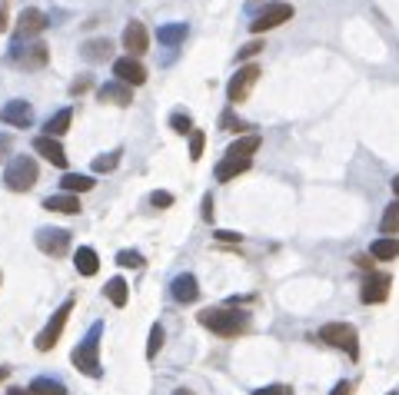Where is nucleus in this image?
<instances>
[{
    "instance_id": "obj_30",
    "label": "nucleus",
    "mask_w": 399,
    "mask_h": 395,
    "mask_svg": "<svg viewBox=\"0 0 399 395\" xmlns=\"http://www.w3.org/2000/svg\"><path fill=\"white\" fill-rule=\"evenodd\" d=\"M163 349V325L153 322L150 325V339H147V359H156V352Z\"/></svg>"
},
{
    "instance_id": "obj_9",
    "label": "nucleus",
    "mask_w": 399,
    "mask_h": 395,
    "mask_svg": "<svg viewBox=\"0 0 399 395\" xmlns=\"http://www.w3.org/2000/svg\"><path fill=\"white\" fill-rule=\"evenodd\" d=\"M389 286H393V279H389L386 273H373V276L362 279L360 299L366 302V306H380V302L389 299Z\"/></svg>"
},
{
    "instance_id": "obj_46",
    "label": "nucleus",
    "mask_w": 399,
    "mask_h": 395,
    "mask_svg": "<svg viewBox=\"0 0 399 395\" xmlns=\"http://www.w3.org/2000/svg\"><path fill=\"white\" fill-rule=\"evenodd\" d=\"M393 193H396V200H399V176L393 180Z\"/></svg>"
},
{
    "instance_id": "obj_49",
    "label": "nucleus",
    "mask_w": 399,
    "mask_h": 395,
    "mask_svg": "<svg viewBox=\"0 0 399 395\" xmlns=\"http://www.w3.org/2000/svg\"><path fill=\"white\" fill-rule=\"evenodd\" d=\"M389 395H399V392H389Z\"/></svg>"
},
{
    "instance_id": "obj_24",
    "label": "nucleus",
    "mask_w": 399,
    "mask_h": 395,
    "mask_svg": "<svg viewBox=\"0 0 399 395\" xmlns=\"http://www.w3.org/2000/svg\"><path fill=\"white\" fill-rule=\"evenodd\" d=\"M27 395H70L67 392V385L60 382V378H50V376H37L30 382V389Z\"/></svg>"
},
{
    "instance_id": "obj_33",
    "label": "nucleus",
    "mask_w": 399,
    "mask_h": 395,
    "mask_svg": "<svg viewBox=\"0 0 399 395\" xmlns=\"http://www.w3.org/2000/svg\"><path fill=\"white\" fill-rule=\"evenodd\" d=\"M116 263L123 266V269H140V266H143V256H140L136 249H120V253H116Z\"/></svg>"
},
{
    "instance_id": "obj_48",
    "label": "nucleus",
    "mask_w": 399,
    "mask_h": 395,
    "mask_svg": "<svg viewBox=\"0 0 399 395\" xmlns=\"http://www.w3.org/2000/svg\"><path fill=\"white\" fill-rule=\"evenodd\" d=\"M0 282H3V273H0Z\"/></svg>"
},
{
    "instance_id": "obj_29",
    "label": "nucleus",
    "mask_w": 399,
    "mask_h": 395,
    "mask_svg": "<svg viewBox=\"0 0 399 395\" xmlns=\"http://www.w3.org/2000/svg\"><path fill=\"white\" fill-rule=\"evenodd\" d=\"M380 229L386 233V236H393V233H399V200H396V203H389V206H386Z\"/></svg>"
},
{
    "instance_id": "obj_26",
    "label": "nucleus",
    "mask_w": 399,
    "mask_h": 395,
    "mask_svg": "<svg viewBox=\"0 0 399 395\" xmlns=\"http://www.w3.org/2000/svg\"><path fill=\"white\" fill-rule=\"evenodd\" d=\"M60 186H63V193H70V196H76V193H90V189H94V176H83V173H63Z\"/></svg>"
},
{
    "instance_id": "obj_27",
    "label": "nucleus",
    "mask_w": 399,
    "mask_h": 395,
    "mask_svg": "<svg viewBox=\"0 0 399 395\" xmlns=\"http://www.w3.org/2000/svg\"><path fill=\"white\" fill-rule=\"evenodd\" d=\"M70 120H74V110H70V107H63L60 113H54V116L47 120V127H43L47 133H43V136H54V140L63 136V133L70 130Z\"/></svg>"
},
{
    "instance_id": "obj_18",
    "label": "nucleus",
    "mask_w": 399,
    "mask_h": 395,
    "mask_svg": "<svg viewBox=\"0 0 399 395\" xmlns=\"http://www.w3.org/2000/svg\"><path fill=\"white\" fill-rule=\"evenodd\" d=\"M263 147V140L256 136V133H247V136H240L236 143H229L227 147V156H233V160H253V153Z\"/></svg>"
},
{
    "instance_id": "obj_3",
    "label": "nucleus",
    "mask_w": 399,
    "mask_h": 395,
    "mask_svg": "<svg viewBox=\"0 0 399 395\" xmlns=\"http://www.w3.org/2000/svg\"><path fill=\"white\" fill-rule=\"evenodd\" d=\"M320 342L346 352L349 359H360V332L349 322H326L323 329H320Z\"/></svg>"
},
{
    "instance_id": "obj_41",
    "label": "nucleus",
    "mask_w": 399,
    "mask_h": 395,
    "mask_svg": "<svg viewBox=\"0 0 399 395\" xmlns=\"http://www.w3.org/2000/svg\"><path fill=\"white\" fill-rule=\"evenodd\" d=\"M90 87H94V80H90V76H80V80H74V83H70V94H87V90H90Z\"/></svg>"
},
{
    "instance_id": "obj_10",
    "label": "nucleus",
    "mask_w": 399,
    "mask_h": 395,
    "mask_svg": "<svg viewBox=\"0 0 399 395\" xmlns=\"http://www.w3.org/2000/svg\"><path fill=\"white\" fill-rule=\"evenodd\" d=\"M114 76L127 87H143L147 83V67L136 56H120V60H114Z\"/></svg>"
},
{
    "instance_id": "obj_11",
    "label": "nucleus",
    "mask_w": 399,
    "mask_h": 395,
    "mask_svg": "<svg viewBox=\"0 0 399 395\" xmlns=\"http://www.w3.org/2000/svg\"><path fill=\"white\" fill-rule=\"evenodd\" d=\"M47 30V14L43 10H37V7H27V10H20L17 17V30H14V37L27 40V37H37V34H43Z\"/></svg>"
},
{
    "instance_id": "obj_45",
    "label": "nucleus",
    "mask_w": 399,
    "mask_h": 395,
    "mask_svg": "<svg viewBox=\"0 0 399 395\" xmlns=\"http://www.w3.org/2000/svg\"><path fill=\"white\" fill-rule=\"evenodd\" d=\"M7 376H10V369H3V365H0V382H3Z\"/></svg>"
},
{
    "instance_id": "obj_7",
    "label": "nucleus",
    "mask_w": 399,
    "mask_h": 395,
    "mask_svg": "<svg viewBox=\"0 0 399 395\" xmlns=\"http://www.w3.org/2000/svg\"><path fill=\"white\" fill-rule=\"evenodd\" d=\"M34 243L40 246V253H47V256H67V249H70V233L67 229H37V236H34Z\"/></svg>"
},
{
    "instance_id": "obj_37",
    "label": "nucleus",
    "mask_w": 399,
    "mask_h": 395,
    "mask_svg": "<svg viewBox=\"0 0 399 395\" xmlns=\"http://www.w3.org/2000/svg\"><path fill=\"white\" fill-rule=\"evenodd\" d=\"M260 50H266L260 40H253V43H247V47H240V54H236V60H253V56L260 54Z\"/></svg>"
},
{
    "instance_id": "obj_35",
    "label": "nucleus",
    "mask_w": 399,
    "mask_h": 395,
    "mask_svg": "<svg viewBox=\"0 0 399 395\" xmlns=\"http://www.w3.org/2000/svg\"><path fill=\"white\" fill-rule=\"evenodd\" d=\"M203 147H207V136H203L200 130H193L190 133V160H193V163L203 156Z\"/></svg>"
},
{
    "instance_id": "obj_12",
    "label": "nucleus",
    "mask_w": 399,
    "mask_h": 395,
    "mask_svg": "<svg viewBox=\"0 0 399 395\" xmlns=\"http://www.w3.org/2000/svg\"><path fill=\"white\" fill-rule=\"evenodd\" d=\"M47 56H50V47H47L43 40L30 43L27 50L14 47V63H17V67H23V70H40V67H47Z\"/></svg>"
},
{
    "instance_id": "obj_13",
    "label": "nucleus",
    "mask_w": 399,
    "mask_h": 395,
    "mask_svg": "<svg viewBox=\"0 0 399 395\" xmlns=\"http://www.w3.org/2000/svg\"><path fill=\"white\" fill-rule=\"evenodd\" d=\"M147 47H150L147 27H143L140 20H130V23L123 27V50L130 56H140V54H147Z\"/></svg>"
},
{
    "instance_id": "obj_47",
    "label": "nucleus",
    "mask_w": 399,
    "mask_h": 395,
    "mask_svg": "<svg viewBox=\"0 0 399 395\" xmlns=\"http://www.w3.org/2000/svg\"><path fill=\"white\" fill-rule=\"evenodd\" d=\"M10 395H27V392L23 389H10Z\"/></svg>"
},
{
    "instance_id": "obj_23",
    "label": "nucleus",
    "mask_w": 399,
    "mask_h": 395,
    "mask_svg": "<svg viewBox=\"0 0 399 395\" xmlns=\"http://www.w3.org/2000/svg\"><path fill=\"white\" fill-rule=\"evenodd\" d=\"M369 253H373V259H380V263L399 259V239L396 236H380L376 243L369 246Z\"/></svg>"
},
{
    "instance_id": "obj_2",
    "label": "nucleus",
    "mask_w": 399,
    "mask_h": 395,
    "mask_svg": "<svg viewBox=\"0 0 399 395\" xmlns=\"http://www.w3.org/2000/svg\"><path fill=\"white\" fill-rule=\"evenodd\" d=\"M100 336H103V322H94L90 332L76 342V349L70 352V362H74L76 372H83L87 378H100L103 369H100Z\"/></svg>"
},
{
    "instance_id": "obj_1",
    "label": "nucleus",
    "mask_w": 399,
    "mask_h": 395,
    "mask_svg": "<svg viewBox=\"0 0 399 395\" xmlns=\"http://www.w3.org/2000/svg\"><path fill=\"white\" fill-rule=\"evenodd\" d=\"M196 319H200L203 329H209V332H216V336H223V339H236L249 329V312L233 309V306H223V309H203Z\"/></svg>"
},
{
    "instance_id": "obj_42",
    "label": "nucleus",
    "mask_w": 399,
    "mask_h": 395,
    "mask_svg": "<svg viewBox=\"0 0 399 395\" xmlns=\"http://www.w3.org/2000/svg\"><path fill=\"white\" fill-rule=\"evenodd\" d=\"M213 216H216V206H213V193H207V196H203V220H207V223H213Z\"/></svg>"
},
{
    "instance_id": "obj_28",
    "label": "nucleus",
    "mask_w": 399,
    "mask_h": 395,
    "mask_svg": "<svg viewBox=\"0 0 399 395\" xmlns=\"http://www.w3.org/2000/svg\"><path fill=\"white\" fill-rule=\"evenodd\" d=\"M107 299L114 302L116 309H123L127 299H130V289H127V279L123 276H114V279L107 282Z\"/></svg>"
},
{
    "instance_id": "obj_36",
    "label": "nucleus",
    "mask_w": 399,
    "mask_h": 395,
    "mask_svg": "<svg viewBox=\"0 0 399 395\" xmlns=\"http://www.w3.org/2000/svg\"><path fill=\"white\" fill-rule=\"evenodd\" d=\"M150 206H156V209L173 206V196L170 193H163V189H156V193H150Z\"/></svg>"
},
{
    "instance_id": "obj_40",
    "label": "nucleus",
    "mask_w": 399,
    "mask_h": 395,
    "mask_svg": "<svg viewBox=\"0 0 399 395\" xmlns=\"http://www.w3.org/2000/svg\"><path fill=\"white\" fill-rule=\"evenodd\" d=\"M10 150H14V136H10V133H0V163L10 156Z\"/></svg>"
},
{
    "instance_id": "obj_19",
    "label": "nucleus",
    "mask_w": 399,
    "mask_h": 395,
    "mask_svg": "<svg viewBox=\"0 0 399 395\" xmlns=\"http://www.w3.org/2000/svg\"><path fill=\"white\" fill-rule=\"evenodd\" d=\"M80 54L87 56L90 63H103V60H110V54H114V43L107 37H94V40H87L83 47H80Z\"/></svg>"
},
{
    "instance_id": "obj_15",
    "label": "nucleus",
    "mask_w": 399,
    "mask_h": 395,
    "mask_svg": "<svg viewBox=\"0 0 399 395\" xmlns=\"http://www.w3.org/2000/svg\"><path fill=\"white\" fill-rule=\"evenodd\" d=\"M34 120V110L27 100H10L0 107V123H10V127H30Z\"/></svg>"
},
{
    "instance_id": "obj_25",
    "label": "nucleus",
    "mask_w": 399,
    "mask_h": 395,
    "mask_svg": "<svg viewBox=\"0 0 399 395\" xmlns=\"http://www.w3.org/2000/svg\"><path fill=\"white\" fill-rule=\"evenodd\" d=\"M190 34V27L187 23H167V27H160L156 30V40L163 43V47H176V43H183Z\"/></svg>"
},
{
    "instance_id": "obj_20",
    "label": "nucleus",
    "mask_w": 399,
    "mask_h": 395,
    "mask_svg": "<svg viewBox=\"0 0 399 395\" xmlns=\"http://www.w3.org/2000/svg\"><path fill=\"white\" fill-rule=\"evenodd\" d=\"M74 266L80 276H96L100 273V256H96V249H90V246H80L74 253Z\"/></svg>"
},
{
    "instance_id": "obj_43",
    "label": "nucleus",
    "mask_w": 399,
    "mask_h": 395,
    "mask_svg": "<svg viewBox=\"0 0 399 395\" xmlns=\"http://www.w3.org/2000/svg\"><path fill=\"white\" fill-rule=\"evenodd\" d=\"M329 395H353V385H349V382H336Z\"/></svg>"
},
{
    "instance_id": "obj_17",
    "label": "nucleus",
    "mask_w": 399,
    "mask_h": 395,
    "mask_svg": "<svg viewBox=\"0 0 399 395\" xmlns=\"http://www.w3.org/2000/svg\"><path fill=\"white\" fill-rule=\"evenodd\" d=\"M96 96L103 100V103H116V107H130L133 103V90L127 83H120V80H110V83H103Z\"/></svg>"
},
{
    "instance_id": "obj_5",
    "label": "nucleus",
    "mask_w": 399,
    "mask_h": 395,
    "mask_svg": "<svg viewBox=\"0 0 399 395\" xmlns=\"http://www.w3.org/2000/svg\"><path fill=\"white\" fill-rule=\"evenodd\" d=\"M70 312H74V299H67L63 306H60L57 312L50 316V322L40 329V336H37V352H50L54 345H57V339H60V332L67 329V319H70Z\"/></svg>"
},
{
    "instance_id": "obj_14",
    "label": "nucleus",
    "mask_w": 399,
    "mask_h": 395,
    "mask_svg": "<svg viewBox=\"0 0 399 395\" xmlns=\"http://www.w3.org/2000/svg\"><path fill=\"white\" fill-rule=\"evenodd\" d=\"M170 296L180 302V306H193V302L200 299V282H196V276H193V273H180V276L170 282Z\"/></svg>"
},
{
    "instance_id": "obj_32",
    "label": "nucleus",
    "mask_w": 399,
    "mask_h": 395,
    "mask_svg": "<svg viewBox=\"0 0 399 395\" xmlns=\"http://www.w3.org/2000/svg\"><path fill=\"white\" fill-rule=\"evenodd\" d=\"M116 163H120V150L103 153V156H96L94 160V173H114Z\"/></svg>"
},
{
    "instance_id": "obj_8",
    "label": "nucleus",
    "mask_w": 399,
    "mask_h": 395,
    "mask_svg": "<svg viewBox=\"0 0 399 395\" xmlns=\"http://www.w3.org/2000/svg\"><path fill=\"white\" fill-rule=\"evenodd\" d=\"M289 17H293V7H289V3H269L263 14H256V17H253L249 30H253V34H266V30H273V27L286 23Z\"/></svg>"
},
{
    "instance_id": "obj_31",
    "label": "nucleus",
    "mask_w": 399,
    "mask_h": 395,
    "mask_svg": "<svg viewBox=\"0 0 399 395\" xmlns=\"http://www.w3.org/2000/svg\"><path fill=\"white\" fill-rule=\"evenodd\" d=\"M220 130H227V133H243V130H249V123H243L240 116L233 110H227L223 116H220Z\"/></svg>"
},
{
    "instance_id": "obj_39",
    "label": "nucleus",
    "mask_w": 399,
    "mask_h": 395,
    "mask_svg": "<svg viewBox=\"0 0 399 395\" xmlns=\"http://www.w3.org/2000/svg\"><path fill=\"white\" fill-rule=\"evenodd\" d=\"M213 236H216V239H220V243H243V236H240V233H233V229H216V233H213Z\"/></svg>"
},
{
    "instance_id": "obj_4",
    "label": "nucleus",
    "mask_w": 399,
    "mask_h": 395,
    "mask_svg": "<svg viewBox=\"0 0 399 395\" xmlns=\"http://www.w3.org/2000/svg\"><path fill=\"white\" fill-rule=\"evenodd\" d=\"M40 169H37V160L34 156H14L7 169H3V183L10 193H27V189H34L37 183Z\"/></svg>"
},
{
    "instance_id": "obj_22",
    "label": "nucleus",
    "mask_w": 399,
    "mask_h": 395,
    "mask_svg": "<svg viewBox=\"0 0 399 395\" xmlns=\"http://www.w3.org/2000/svg\"><path fill=\"white\" fill-rule=\"evenodd\" d=\"M43 209L63 213V216H74V213H80V200L70 196V193H57V196H47V200H43Z\"/></svg>"
},
{
    "instance_id": "obj_38",
    "label": "nucleus",
    "mask_w": 399,
    "mask_h": 395,
    "mask_svg": "<svg viewBox=\"0 0 399 395\" xmlns=\"http://www.w3.org/2000/svg\"><path fill=\"white\" fill-rule=\"evenodd\" d=\"M253 395H293L289 385H260V389H253Z\"/></svg>"
},
{
    "instance_id": "obj_34",
    "label": "nucleus",
    "mask_w": 399,
    "mask_h": 395,
    "mask_svg": "<svg viewBox=\"0 0 399 395\" xmlns=\"http://www.w3.org/2000/svg\"><path fill=\"white\" fill-rule=\"evenodd\" d=\"M170 127H173L176 133H183V136H190V133H193V120L187 116V113H173V116H170Z\"/></svg>"
},
{
    "instance_id": "obj_16",
    "label": "nucleus",
    "mask_w": 399,
    "mask_h": 395,
    "mask_svg": "<svg viewBox=\"0 0 399 395\" xmlns=\"http://www.w3.org/2000/svg\"><path fill=\"white\" fill-rule=\"evenodd\" d=\"M34 153L43 156L47 163H54V167H67V153L60 147V140H54V136H37L34 140Z\"/></svg>"
},
{
    "instance_id": "obj_21",
    "label": "nucleus",
    "mask_w": 399,
    "mask_h": 395,
    "mask_svg": "<svg viewBox=\"0 0 399 395\" xmlns=\"http://www.w3.org/2000/svg\"><path fill=\"white\" fill-rule=\"evenodd\" d=\"M249 163H253V160H233V156H223V160L216 163V169H213V173H216V180H220V183H229L233 176L247 173Z\"/></svg>"
},
{
    "instance_id": "obj_44",
    "label": "nucleus",
    "mask_w": 399,
    "mask_h": 395,
    "mask_svg": "<svg viewBox=\"0 0 399 395\" xmlns=\"http://www.w3.org/2000/svg\"><path fill=\"white\" fill-rule=\"evenodd\" d=\"M173 395H196V392H193V389H176Z\"/></svg>"
},
{
    "instance_id": "obj_6",
    "label": "nucleus",
    "mask_w": 399,
    "mask_h": 395,
    "mask_svg": "<svg viewBox=\"0 0 399 395\" xmlns=\"http://www.w3.org/2000/svg\"><path fill=\"white\" fill-rule=\"evenodd\" d=\"M256 80H260V67H256V63H247V67H240L236 74L229 76V87H227L229 103H243V100L249 96V90L256 87Z\"/></svg>"
}]
</instances>
